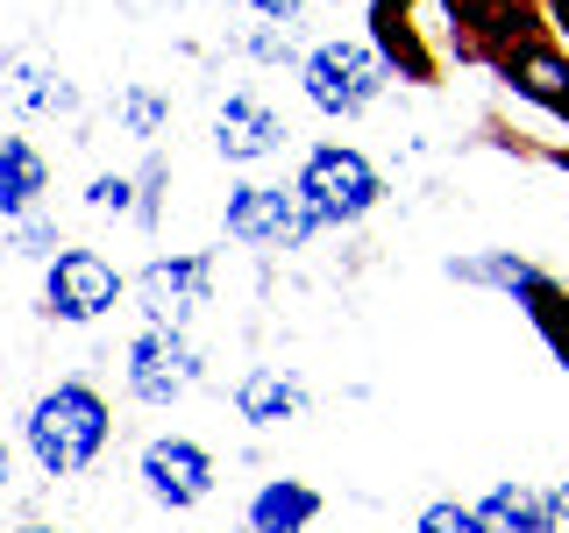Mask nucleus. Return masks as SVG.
<instances>
[{
    "instance_id": "f257e3e1",
    "label": "nucleus",
    "mask_w": 569,
    "mask_h": 533,
    "mask_svg": "<svg viewBox=\"0 0 569 533\" xmlns=\"http://www.w3.org/2000/svg\"><path fill=\"white\" fill-rule=\"evenodd\" d=\"M107 449V399L93 384H58L29 405V455L43 476H79Z\"/></svg>"
},
{
    "instance_id": "f03ea898",
    "label": "nucleus",
    "mask_w": 569,
    "mask_h": 533,
    "mask_svg": "<svg viewBox=\"0 0 569 533\" xmlns=\"http://www.w3.org/2000/svg\"><path fill=\"white\" fill-rule=\"evenodd\" d=\"M378 200H385V178L363 150H349V142H320L307 164H299V185H292V207L307 213V228L363 221Z\"/></svg>"
},
{
    "instance_id": "7ed1b4c3",
    "label": "nucleus",
    "mask_w": 569,
    "mask_h": 533,
    "mask_svg": "<svg viewBox=\"0 0 569 533\" xmlns=\"http://www.w3.org/2000/svg\"><path fill=\"white\" fill-rule=\"evenodd\" d=\"M385 79H391V64L370 43H356V36H335V43H320L313 58L299 64L307 100L320 107V114H335V121H356L370 100L385 93Z\"/></svg>"
},
{
    "instance_id": "20e7f679",
    "label": "nucleus",
    "mask_w": 569,
    "mask_h": 533,
    "mask_svg": "<svg viewBox=\"0 0 569 533\" xmlns=\"http://www.w3.org/2000/svg\"><path fill=\"white\" fill-rule=\"evenodd\" d=\"M121 299V271L100 257V249H58L43 271V306L58 320H100L114 313Z\"/></svg>"
},
{
    "instance_id": "39448f33",
    "label": "nucleus",
    "mask_w": 569,
    "mask_h": 533,
    "mask_svg": "<svg viewBox=\"0 0 569 533\" xmlns=\"http://www.w3.org/2000/svg\"><path fill=\"white\" fill-rule=\"evenodd\" d=\"M192 384H200V355H192L186 334L142 328L136 342H129V391H136L142 405H178Z\"/></svg>"
},
{
    "instance_id": "423d86ee",
    "label": "nucleus",
    "mask_w": 569,
    "mask_h": 533,
    "mask_svg": "<svg viewBox=\"0 0 569 533\" xmlns=\"http://www.w3.org/2000/svg\"><path fill=\"white\" fill-rule=\"evenodd\" d=\"M207 284H213V263L207 257H157L150 271L136 278L142 320L164 328V334H186V320L207 306Z\"/></svg>"
},
{
    "instance_id": "0eeeda50",
    "label": "nucleus",
    "mask_w": 569,
    "mask_h": 533,
    "mask_svg": "<svg viewBox=\"0 0 569 533\" xmlns=\"http://www.w3.org/2000/svg\"><path fill=\"white\" fill-rule=\"evenodd\" d=\"M221 221H228V242H242V249H299L313 235L307 213L292 207V192H278V185H236Z\"/></svg>"
},
{
    "instance_id": "6e6552de",
    "label": "nucleus",
    "mask_w": 569,
    "mask_h": 533,
    "mask_svg": "<svg viewBox=\"0 0 569 533\" xmlns=\"http://www.w3.org/2000/svg\"><path fill=\"white\" fill-rule=\"evenodd\" d=\"M142 491L164 512H192L213 491V455L186 434H157L150 449H142Z\"/></svg>"
},
{
    "instance_id": "1a4fd4ad",
    "label": "nucleus",
    "mask_w": 569,
    "mask_h": 533,
    "mask_svg": "<svg viewBox=\"0 0 569 533\" xmlns=\"http://www.w3.org/2000/svg\"><path fill=\"white\" fill-rule=\"evenodd\" d=\"M278 135H284V121L263 100H249V93H236L221 114H213V150H221L228 164H257V157H271Z\"/></svg>"
},
{
    "instance_id": "9d476101",
    "label": "nucleus",
    "mask_w": 569,
    "mask_h": 533,
    "mask_svg": "<svg viewBox=\"0 0 569 533\" xmlns=\"http://www.w3.org/2000/svg\"><path fill=\"white\" fill-rule=\"evenodd\" d=\"M236 413H242L249 426H284V420H299V413H307V378H299V370H284V363L249 370V378L236 384Z\"/></svg>"
},
{
    "instance_id": "9b49d317",
    "label": "nucleus",
    "mask_w": 569,
    "mask_h": 533,
    "mask_svg": "<svg viewBox=\"0 0 569 533\" xmlns=\"http://www.w3.org/2000/svg\"><path fill=\"white\" fill-rule=\"evenodd\" d=\"M313 520H320V491L299 484V476H271L249 497V533H307Z\"/></svg>"
},
{
    "instance_id": "f8f14e48",
    "label": "nucleus",
    "mask_w": 569,
    "mask_h": 533,
    "mask_svg": "<svg viewBox=\"0 0 569 533\" xmlns=\"http://www.w3.org/2000/svg\"><path fill=\"white\" fill-rule=\"evenodd\" d=\"M43 185H50V164H43V157H36L22 135H0V221H22V213H36Z\"/></svg>"
},
{
    "instance_id": "ddd939ff",
    "label": "nucleus",
    "mask_w": 569,
    "mask_h": 533,
    "mask_svg": "<svg viewBox=\"0 0 569 533\" xmlns=\"http://www.w3.org/2000/svg\"><path fill=\"white\" fill-rule=\"evenodd\" d=\"M470 512H477L485 533H541V491H527V484H498L485 505H470Z\"/></svg>"
},
{
    "instance_id": "4468645a",
    "label": "nucleus",
    "mask_w": 569,
    "mask_h": 533,
    "mask_svg": "<svg viewBox=\"0 0 569 533\" xmlns=\"http://www.w3.org/2000/svg\"><path fill=\"white\" fill-rule=\"evenodd\" d=\"M8 93H14V107H29V114H58V107H71V86L50 64H14Z\"/></svg>"
},
{
    "instance_id": "2eb2a0df",
    "label": "nucleus",
    "mask_w": 569,
    "mask_h": 533,
    "mask_svg": "<svg viewBox=\"0 0 569 533\" xmlns=\"http://www.w3.org/2000/svg\"><path fill=\"white\" fill-rule=\"evenodd\" d=\"M512 71H520V86H527L533 100H548V107H562V114H569V64L562 58L527 50V58H512Z\"/></svg>"
},
{
    "instance_id": "dca6fc26",
    "label": "nucleus",
    "mask_w": 569,
    "mask_h": 533,
    "mask_svg": "<svg viewBox=\"0 0 569 533\" xmlns=\"http://www.w3.org/2000/svg\"><path fill=\"white\" fill-rule=\"evenodd\" d=\"M121 121H129L136 142H150L157 129H164V100H157L150 86H129V93H121Z\"/></svg>"
},
{
    "instance_id": "f3484780",
    "label": "nucleus",
    "mask_w": 569,
    "mask_h": 533,
    "mask_svg": "<svg viewBox=\"0 0 569 533\" xmlns=\"http://www.w3.org/2000/svg\"><path fill=\"white\" fill-rule=\"evenodd\" d=\"M413 533H485V526H477V512H470V505L441 497V505H427V512H420V526H413Z\"/></svg>"
},
{
    "instance_id": "a211bd4d",
    "label": "nucleus",
    "mask_w": 569,
    "mask_h": 533,
    "mask_svg": "<svg viewBox=\"0 0 569 533\" xmlns=\"http://www.w3.org/2000/svg\"><path fill=\"white\" fill-rule=\"evenodd\" d=\"M86 207H93V213H129L136 185H129V178H93V185H86Z\"/></svg>"
},
{
    "instance_id": "6ab92c4d",
    "label": "nucleus",
    "mask_w": 569,
    "mask_h": 533,
    "mask_svg": "<svg viewBox=\"0 0 569 533\" xmlns=\"http://www.w3.org/2000/svg\"><path fill=\"white\" fill-rule=\"evenodd\" d=\"M14 228V242H22V257H58V249H50V228L36 221V213H22V221H8Z\"/></svg>"
},
{
    "instance_id": "aec40b11",
    "label": "nucleus",
    "mask_w": 569,
    "mask_h": 533,
    "mask_svg": "<svg viewBox=\"0 0 569 533\" xmlns=\"http://www.w3.org/2000/svg\"><path fill=\"white\" fill-rule=\"evenodd\" d=\"M541 533H569V476L556 491H541Z\"/></svg>"
},
{
    "instance_id": "412c9836",
    "label": "nucleus",
    "mask_w": 569,
    "mask_h": 533,
    "mask_svg": "<svg viewBox=\"0 0 569 533\" xmlns=\"http://www.w3.org/2000/svg\"><path fill=\"white\" fill-rule=\"evenodd\" d=\"M249 8H257V14H271V22H292V14L307 8V0H249Z\"/></svg>"
},
{
    "instance_id": "4be33fe9",
    "label": "nucleus",
    "mask_w": 569,
    "mask_h": 533,
    "mask_svg": "<svg viewBox=\"0 0 569 533\" xmlns=\"http://www.w3.org/2000/svg\"><path fill=\"white\" fill-rule=\"evenodd\" d=\"M14 533H64V526H14Z\"/></svg>"
},
{
    "instance_id": "5701e85b",
    "label": "nucleus",
    "mask_w": 569,
    "mask_h": 533,
    "mask_svg": "<svg viewBox=\"0 0 569 533\" xmlns=\"http://www.w3.org/2000/svg\"><path fill=\"white\" fill-rule=\"evenodd\" d=\"M0 491H8V449H0Z\"/></svg>"
}]
</instances>
